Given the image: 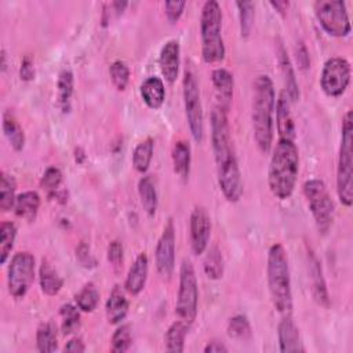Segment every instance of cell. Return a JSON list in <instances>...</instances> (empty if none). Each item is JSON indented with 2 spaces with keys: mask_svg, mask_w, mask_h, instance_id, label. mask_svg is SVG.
<instances>
[{
  "mask_svg": "<svg viewBox=\"0 0 353 353\" xmlns=\"http://www.w3.org/2000/svg\"><path fill=\"white\" fill-rule=\"evenodd\" d=\"M210 124L218 185L225 199L230 203H236L243 194V179L230 135L228 112L215 106L211 112Z\"/></svg>",
  "mask_w": 353,
  "mask_h": 353,
  "instance_id": "6da1fadb",
  "label": "cell"
},
{
  "mask_svg": "<svg viewBox=\"0 0 353 353\" xmlns=\"http://www.w3.org/2000/svg\"><path fill=\"white\" fill-rule=\"evenodd\" d=\"M299 172V152L295 141L279 138L269 163L268 183L272 194L279 200L292 196Z\"/></svg>",
  "mask_w": 353,
  "mask_h": 353,
  "instance_id": "7a4b0ae2",
  "label": "cell"
},
{
  "mask_svg": "<svg viewBox=\"0 0 353 353\" xmlns=\"http://www.w3.org/2000/svg\"><path fill=\"white\" fill-rule=\"evenodd\" d=\"M276 108V91L272 79L261 74L254 81L252 92V130L254 139L262 153H268L273 143V114Z\"/></svg>",
  "mask_w": 353,
  "mask_h": 353,
  "instance_id": "3957f363",
  "label": "cell"
},
{
  "mask_svg": "<svg viewBox=\"0 0 353 353\" xmlns=\"http://www.w3.org/2000/svg\"><path fill=\"white\" fill-rule=\"evenodd\" d=\"M268 287L274 309L285 316L292 310V290L288 258L281 244H273L268 251Z\"/></svg>",
  "mask_w": 353,
  "mask_h": 353,
  "instance_id": "277c9868",
  "label": "cell"
},
{
  "mask_svg": "<svg viewBox=\"0 0 353 353\" xmlns=\"http://www.w3.org/2000/svg\"><path fill=\"white\" fill-rule=\"evenodd\" d=\"M201 57L205 63H218L225 59L222 39V10L218 1L208 0L203 4L200 15Z\"/></svg>",
  "mask_w": 353,
  "mask_h": 353,
  "instance_id": "5b68a950",
  "label": "cell"
},
{
  "mask_svg": "<svg viewBox=\"0 0 353 353\" xmlns=\"http://www.w3.org/2000/svg\"><path fill=\"white\" fill-rule=\"evenodd\" d=\"M336 194L342 205L353 203V119L347 110L342 119V137L336 165Z\"/></svg>",
  "mask_w": 353,
  "mask_h": 353,
  "instance_id": "8992f818",
  "label": "cell"
},
{
  "mask_svg": "<svg viewBox=\"0 0 353 353\" xmlns=\"http://www.w3.org/2000/svg\"><path fill=\"white\" fill-rule=\"evenodd\" d=\"M303 194L320 233H327L332 225L335 205L321 179L313 178L303 183Z\"/></svg>",
  "mask_w": 353,
  "mask_h": 353,
  "instance_id": "52a82bcc",
  "label": "cell"
},
{
  "mask_svg": "<svg viewBox=\"0 0 353 353\" xmlns=\"http://www.w3.org/2000/svg\"><path fill=\"white\" fill-rule=\"evenodd\" d=\"M199 285L193 263L183 259L179 268V288L175 303V314L186 324H192L197 316Z\"/></svg>",
  "mask_w": 353,
  "mask_h": 353,
  "instance_id": "ba28073f",
  "label": "cell"
},
{
  "mask_svg": "<svg viewBox=\"0 0 353 353\" xmlns=\"http://www.w3.org/2000/svg\"><path fill=\"white\" fill-rule=\"evenodd\" d=\"M182 95H183L185 116H186V121H188V127L192 134V138L196 142H201L203 134H204V114H203L197 77L192 69H186L183 73Z\"/></svg>",
  "mask_w": 353,
  "mask_h": 353,
  "instance_id": "9c48e42d",
  "label": "cell"
},
{
  "mask_svg": "<svg viewBox=\"0 0 353 353\" xmlns=\"http://www.w3.org/2000/svg\"><path fill=\"white\" fill-rule=\"evenodd\" d=\"M316 18L323 30L332 37H345L350 33V19L346 4L341 0H320L314 3Z\"/></svg>",
  "mask_w": 353,
  "mask_h": 353,
  "instance_id": "30bf717a",
  "label": "cell"
},
{
  "mask_svg": "<svg viewBox=\"0 0 353 353\" xmlns=\"http://www.w3.org/2000/svg\"><path fill=\"white\" fill-rule=\"evenodd\" d=\"M34 256L28 251L17 252L8 265L7 285L14 298H23L34 280Z\"/></svg>",
  "mask_w": 353,
  "mask_h": 353,
  "instance_id": "8fae6325",
  "label": "cell"
},
{
  "mask_svg": "<svg viewBox=\"0 0 353 353\" xmlns=\"http://www.w3.org/2000/svg\"><path fill=\"white\" fill-rule=\"evenodd\" d=\"M352 69L350 63L341 57H332L325 61L321 76H320V85L325 95L331 98L341 97L350 83Z\"/></svg>",
  "mask_w": 353,
  "mask_h": 353,
  "instance_id": "7c38bea8",
  "label": "cell"
},
{
  "mask_svg": "<svg viewBox=\"0 0 353 353\" xmlns=\"http://www.w3.org/2000/svg\"><path fill=\"white\" fill-rule=\"evenodd\" d=\"M154 258L159 276L163 280L171 279L175 268V226L172 218H168L163 228L156 244Z\"/></svg>",
  "mask_w": 353,
  "mask_h": 353,
  "instance_id": "4fadbf2b",
  "label": "cell"
},
{
  "mask_svg": "<svg viewBox=\"0 0 353 353\" xmlns=\"http://www.w3.org/2000/svg\"><path fill=\"white\" fill-rule=\"evenodd\" d=\"M190 247L194 255H201L208 248L211 237V218L207 210L196 205L190 214Z\"/></svg>",
  "mask_w": 353,
  "mask_h": 353,
  "instance_id": "5bb4252c",
  "label": "cell"
},
{
  "mask_svg": "<svg viewBox=\"0 0 353 353\" xmlns=\"http://www.w3.org/2000/svg\"><path fill=\"white\" fill-rule=\"evenodd\" d=\"M181 63V47L176 40H168L160 51L159 65L165 81L172 84L179 73Z\"/></svg>",
  "mask_w": 353,
  "mask_h": 353,
  "instance_id": "9a60e30c",
  "label": "cell"
},
{
  "mask_svg": "<svg viewBox=\"0 0 353 353\" xmlns=\"http://www.w3.org/2000/svg\"><path fill=\"white\" fill-rule=\"evenodd\" d=\"M211 81L215 88V97L218 102L216 106L223 109L225 112H229L232 98H233V87H234L233 74L225 68H218L212 70Z\"/></svg>",
  "mask_w": 353,
  "mask_h": 353,
  "instance_id": "2e32d148",
  "label": "cell"
},
{
  "mask_svg": "<svg viewBox=\"0 0 353 353\" xmlns=\"http://www.w3.org/2000/svg\"><path fill=\"white\" fill-rule=\"evenodd\" d=\"M276 54H277V62L280 65V72L283 76V83H284V92L290 98L291 102H296L299 99V85L295 77L294 66L291 63V59L287 54V50L284 44L277 40V47H276Z\"/></svg>",
  "mask_w": 353,
  "mask_h": 353,
  "instance_id": "e0dca14e",
  "label": "cell"
},
{
  "mask_svg": "<svg viewBox=\"0 0 353 353\" xmlns=\"http://www.w3.org/2000/svg\"><path fill=\"white\" fill-rule=\"evenodd\" d=\"M277 336H279V347L283 353L291 352H303V346L301 342L299 330L292 320L291 314H285L277 327Z\"/></svg>",
  "mask_w": 353,
  "mask_h": 353,
  "instance_id": "ac0fdd59",
  "label": "cell"
},
{
  "mask_svg": "<svg viewBox=\"0 0 353 353\" xmlns=\"http://www.w3.org/2000/svg\"><path fill=\"white\" fill-rule=\"evenodd\" d=\"M276 127L279 138L295 141V124L291 114V101L285 92H281L276 101Z\"/></svg>",
  "mask_w": 353,
  "mask_h": 353,
  "instance_id": "d6986e66",
  "label": "cell"
},
{
  "mask_svg": "<svg viewBox=\"0 0 353 353\" xmlns=\"http://www.w3.org/2000/svg\"><path fill=\"white\" fill-rule=\"evenodd\" d=\"M148 273H149V259L146 252H141L134 263L131 265L127 277H125V283H124V288L131 294V295H138L146 284L148 280Z\"/></svg>",
  "mask_w": 353,
  "mask_h": 353,
  "instance_id": "ffe728a7",
  "label": "cell"
},
{
  "mask_svg": "<svg viewBox=\"0 0 353 353\" xmlns=\"http://www.w3.org/2000/svg\"><path fill=\"white\" fill-rule=\"evenodd\" d=\"M139 94L142 101L150 109H160L165 99V87L160 77L149 76L145 79L139 87Z\"/></svg>",
  "mask_w": 353,
  "mask_h": 353,
  "instance_id": "44dd1931",
  "label": "cell"
},
{
  "mask_svg": "<svg viewBox=\"0 0 353 353\" xmlns=\"http://www.w3.org/2000/svg\"><path fill=\"white\" fill-rule=\"evenodd\" d=\"M128 307H130V302H128L124 291L121 290L120 285H114L113 290L110 291V295H109V298L106 301V306H105L108 321L110 324L121 323L128 313Z\"/></svg>",
  "mask_w": 353,
  "mask_h": 353,
  "instance_id": "7402d4cb",
  "label": "cell"
},
{
  "mask_svg": "<svg viewBox=\"0 0 353 353\" xmlns=\"http://www.w3.org/2000/svg\"><path fill=\"white\" fill-rule=\"evenodd\" d=\"M309 273H310V281H312V294L313 298L319 305L328 306V292L325 287V280L323 277V269L320 261L316 258L313 252L309 255Z\"/></svg>",
  "mask_w": 353,
  "mask_h": 353,
  "instance_id": "603a6c76",
  "label": "cell"
},
{
  "mask_svg": "<svg viewBox=\"0 0 353 353\" xmlns=\"http://www.w3.org/2000/svg\"><path fill=\"white\" fill-rule=\"evenodd\" d=\"M39 208H40V196L37 192L26 190L17 196L14 210L19 218L32 222L36 219Z\"/></svg>",
  "mask_w": 353,
  "mask_h": 353,
  "instance_id": "cb8c5ba5",
  "label": "cell"
},
{
  "mask_svg": "<svg viewBox=\"0 0 353 353\" xmlns=\"http://www.w3.org/2000/svg\"><path fill=\"white\" fill-rule=\"evenodd\" d=\"M138 194H139L141 205H142L143 211L146 212V215L154 216V214L157 211L159 199H157V190H156L154 181L150 175H145L139 179Z\"/></svg>",
  "mask_w": 353,
  "mask_h": 353,
  "instance_id": "d4e9b609",
  "label": "cell"
},
{
  "mask_svg": "<svg viewBox=\"0 0 353 353\" xmlns=\"http://www.w3.org/2000/svg\"><path fill=\"white\" fill-rule=\"evenodd\" d=\"M190 146L186 141H176L172 148V165H174V172L182 179L186 181L189 178L190 172V161H192V154H190Z\"/></svg>",
  "mask_w": 353,
  "mask_h": 353,
  "instance_id": "484cf974",
  "label": "cell"
},
{
  "mask_svg": "<svg viewBox=\"0 0 353 353\" xmlns=\"http://www.w3.org/2000/svg\"><path fill=\"white\" fill-rule=\"evenodd\" d=\"M39 280H40L41 291L48 296L57 295L61 291L62 285H63L62 277L51 266V263L47 259L41 261V265H40V269H39Z\"/></svg>",
  "mask_w": 353,
  "mask_h": 353,
  "instance_id": "4316f807",
  "label": "cell"
},
{
  "mask_svg": "<svg viewBox=\"0 0 353 353\" xmlns=\"http://www.w3.org/2000/svg\"><path fill=\"white\" fill-rule=\"evenodd\" d=\"M3 132L6 138L8 139L11 148L15 152H21L25 146V134L19 123L17 121L15 116L11 113V110H6L3 113Z\"/></svg>",
  "mask_w": 353,
  "mask_h": 353,
  "instance_id": "83f0119b",
  "label": "cell"
},
{
  "mask_svg": "<svg viewBox=\"0 0 353 353\" xmlns=\"http://www.w3.org/2000/svg\"><path fill=\"white\" fill-rule=\"evenodd\" d=\"M189 330V324L182 320L174 321L164 335V346L167 352L181 353L185 349V338Z\"/></svg>",
  "mask_w": 353,
  "mask_h": 353,
  "instance_id": "f1b7e54d",
  "label": "cell"
},
{
  "mask_svg": "<svg viewBox=\"0 0 353 353\" xmlns=\"http://www.w3.org/2000/svg\"><path fill=\"white\" fill-rule=\"evenodd\" d=\"M36 345H37V350L41 353H51L57 350L58 336H57V328L52 323L46 321L37 327Z\"/></svg>",
  "mask_w": 353,
  "mask_h": 353,
  "instance_id": "f546056e",
  "label": "cell"
},
{
  "mask_svg": "<svg viewBox=\"0 0 353 353\" xmlns=\"http://www.w3.org/2000/svg\"><path fill=\"white\" fill-rule=\"evenodd\" d=\"M153 150L154 142L152 138H146L135 146L132 152V165L138 172L145 174L148 171L150 161L153 159Z\"/></svg>",
  "mask_w": 353,
  "mask_h": 353,
  "instance_id": "4dcf8cb0",
  "label": "cell"
},
{
  "mask_svg": "<svg viewBox=\"0 0 353 353\" xmlns=\"http://www.w3.org/2000/svg\"><path fill=\"white\" fill-rule=\"evenodd\" d=\"M58 87V106L62 112L70 110L72 95H73V73L69 69H63L57 81Z\"/></svg>",
  "mask_w": 353,
  "mask_h": 353,
  "instance_id": "1f68e13d",
  "label": "cell"
},
{
  "mask_svg": "<svg viewBox=\"0 0 353 353\" xmlns=\"http://www.w3.org/2000/svg\"><path fill=\"white\" fill-rule=\"evenodd\" d=\"M223 256L216 245L205 250V256L203 262L204 273L211 280H219L223 276Z\"/></svg>",
  "mask_w": 353,
  "mask_h": 353,
  "instance_id": "d6a6232c",
  "label": "cell"
},
{
  "mask_svg": "<svg viewBox=\"0 0 353 353\" xmlns=\"http://www.w3.org/2000/svg\"><path fill=\"white\" fill-rule=\"evenodd\" d=\"M15 190H17V182L15 178L4 171H1L0 176V208L3 211H10L15 205Z\"/></svg>",
  "mask_w": 353,
  "mask_h": 353,
  "instance_id": "836d02e7",
  "label": "cell"
},
{
  "mask_svg": "<svg viewBox=\"0 0 353 353\" xmlns=\"http://www.w3.org/2000/svg\"><path fill=\"white\" fill-rule=\"evenodd\" d=\"M76 306L81 312H94L99 303V291L97 290L94 283H87L76 295H74Z\"/></svg>",
  "mask_w": 353,
  "mask_h": 353,
  "instance_id": "e575fe53",
  "label": "cell"
},
{
  "mask_svg": "<svg viewBox=\"0 0 353 353\" xmlns=\"http://www.w3.org/2000/svg\"><path fill=\"white\" fill-rule=\"evenodd\" d=\"M17 239V226L12 222L4 221L0 225V263L4 265L10 256Z\"/></svg>",
  "mask_w": 353,
  "mask_h": 353,
  "instance_id": "d590c367",
  "label": "cell"
},
{
  "mask_svg": "<svg viewBox=\"0 0 353 353\" xmlns=\"http://www.w3.org/2000/svg\"><path fill=\"white\" fill-rule=\"evenodd\" d=\"M80 309L72 303H65L59 309L61 330L63 335H70L80 328Z\"/></svg>",
  "mask_w": 353,
  "mask_h": 353,
  "instance_id": "8d00e7d4",
  "label": "cell"
},
{
  "mask_svg": "<svg viewBox=\"0 0 353 353\" xmlns=\"http://www.w3.org/2000/svg\"><path fill=\"white\" fill-rule=\"evenodd\" d=\"M228 335L239 342H245L251 338L252 331L248 319L244 314H236L228 321Z\"/></svg>",
  "mask_w": 353,
  "mask_h": 353,
  "instance_id": "74e56055",
  "label": "cell"
},
{
  "mask_svg": "<svg viewBox=\"0 0 353 353\" xmlns=\"http://www.w3.org/2000/svg\"><path fill=\"white\" fill-rule=\"evenodd\" d=\"M236 7L239 10L240 34L241 37H248L254 28L255 21V4L252 1H237Z\"/></svg>",
  "mask_w": 353,
  "mask_h": 353,
  "instance_id": "f35d334b",
  "label": "cell"
},
{
  "mask_svg": "<svg viewBox=\"0 0 353 353\" xmlns=\"http://www.w3.org/2000/svg\"><path fill=\"white\" fill-rule=\"evenodd\" d=\"M132 342L131 335V325L130 324H121L116 328V331L112 335L110 339V349L114 353H124L130 349Z\"/></svg>",
  "mask_w": 353,
  "mask_h": 353,
  "instance_id": "ab89813d",
  "label": "cell"
},
{
  "mask_svg": "<svg viewBox=\"0 0 353 353\" xmlns=\"http://www.w3.org/2000/svg\"><path fill=\"white\" fill-rule=\"evenodd\" d=\"M109 74L113 85L119 91H124L130 81V69L123 61H114L109 68Z\"/></svg>",
  "mask_w": 353,
  "mask_h": 353,
  "instance_id": "60d3db41",
  "label": "cell"
},
{
  "mask_svg": "<svg viewBox=\"0 0 353 353\" xmlns=\"http://www.w3.org/2000/svg\"><path fill=\"white\" fill-rule=\"evenodd\" d=\"M62 182V172L58 167H48L40 181V185L43 189H46L50 194L55 193Z\"/></svg>",
  "mask_w": 353,
  "mask_h": 353,
  "instance_id": "b9f144b4",
  "label": "cell"
},
{
  "mask_svg": "<svg viewBox=\"0 0 353 353\" xmlns=\"http://www.w3.org/2000/svg\"><path fill=\"white\" fill-rule=\"evenodd\" d=\"M124 261V251L123 244L119 240H113L108 245V262L112 265V268L119 272L123 268Z\"/></svg>",
  "mask_w": 353,
  "mask_h": 353,
  "instance_id": "7bdbcfd3",
  "label": "cell"
},
{
  "mask_svg": "<svg viewBox=\"0 0 353 353\" xmlns=\"http://www.w3.org/2000/svg\"><path fill=\"white\" fill-rule=\"evenodd\" d=\"M186 3L185 1H165L164 3V10H165V15L167 19L171 23H175L179 21V18L183 14V8H185Z\"/></svg>",
  "mask_w": 353,
  "mask_h": 353,
  "instance_id": "ee69618b",
  "label": "cell"
},
{
  "mask_svg": "<svg viewBox=\"0 0 353 353\" xmlns=\"http://www.w3.org/2000/svg\"><path fill=\"white\" fill-rule=\"evenodd\" d=\"M76 256L79 259V262L84 266V268H92L95 266V259L92 258V255L90 254V248L81 243L77 250H76Z\"/></svg>",
  "mask_w": 353,
  "mask_h": 353,
  "instance_id": "f6af8a7d",
  "label": "cell"
},
{
  "mask_svg": "<svg viewBox=\"0 0 353 353\" xmlns=\"http://www.w3.org/2000/svg\"><path fill=\"white\" fill-rule=\"evenodd\" d=\"M295 55H296V62L299 65V69L306 70L310 68V58H309V52L305 47V44L302 41H299L295 47Z\"/></svg>",
  "mask_w": 353,
  "mask_h": 353,
  "instance_id": "bcb514c9",
  "label": "cell"
},
{
  "mask_svg": "<svg viewBox=\"0 0 353 353\" xmlns=\"http://www.w3.org/2000/svg\"><path fill=\"white\" fill-rule=\"evenodd\" d=\"M21 79L25 81H29L34 77V66H33V61L30 57H25L22 63H21V70H19Z\"/></svg>",
  "mask_w": 353,
  "mask_h": 353,
  "instance_id": "7dc6e473",
  "label": "cell"
},
{
  "mask_svg": "<svg viewBox=\"0 0 353 353\" xmlns=\"http://www.w3.org/2000/svg\"><path fill=\"white\" fill-rule=\"evenodd\" d=\"M63 350L65 352H73V353H81V352L85 350V346H84V342L81 341V338L74 336L70 341H68Z\"/></svg>",
  "mask_w": 353,
  "mask_h": 353,
  "instance_id": "c3c4849f",
  "label": "cell"
},
{
  "mask_svg": "<svg viewBox=\"0 0 353 353\" xmlns=\"http://www.w3.org/2000/svg\"><path fill=\"white\" fill-rule=\"evenodd\" d=\"M204 352L205 353H225V352H228V347L225 346V343L222 341H211L204 347Z\"/></svg>",
  "mask_w": 353,
  "mask_h": 353,
  "instance_id": "681fc988",
  "label": "cell"
},
{
  "mask_svg": "<svg viewBox=\"0 0 353 353\" xmlns=\"http://www.w3.org/2000/svg\"><path fill=\"white\" fill-rule=\"evenodd\" d=\"M270 6L277 11V12H280V14H285V11H287V8H288V6H290V3L288 1H270Z\"/></svg>",
  "mask_w": 353,
  "mask_h": 353,
  "instance_id": "f907efd6",
  "label": "cell"
}]
</instances>
